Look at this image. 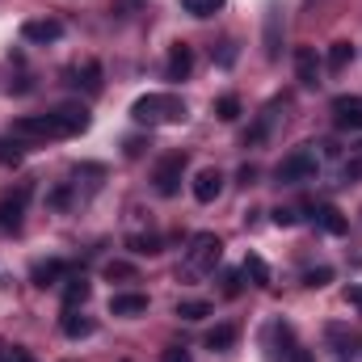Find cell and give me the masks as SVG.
Listing matches in <instances>:
<instances>
[{
	"instance_id": "obj_1",
	"label": "cell",
	"mask_w": 362,
	"mask_h": 362,
	"mask_svg": "<svg viewBox=\"0 0 362 362\" xmlns=\"http://www.w3.org/2000/svg\"><path fill=\"white\" fill-rule=\"evenodd\" d=\"M89 131V114L76 110V105H64V110H51V114H25L13 122V135L25 139V144H47V139H72Z\"/></svg>"
},
{
	"instance_id": "obj_2",
	"label": "cell",
	"mask_w": 362,
	"mask_h": 362,
	"mask_svg": "<svg viewBox=\"0 0 362 362\" xmlns=\"http://www.w3.org/2000/svg\"><path fill=\"white\" fill-rule=\"evenodd\" d=\"M219 257H223V240L215 232H198V236H189V249L181 253L177 278L181 282H202L206 274H215Z\"/></svg>"
},
{
	"instance_id": "obj_3",
	"label": "cell",
	"mask_w": 362,
	"mask_h": 362,
	"mask_svg": "<svg viewBox=\"0 0 362 362\" xmlns=\"http://www.w3.org/2000/svg\"><path fill=\"white\" fill-rule=\"evenodd\" d=\"M131 118L139 127H173L185 118V101L177 93H144L135 105H131Z\"/></svg>"
},
{
	"instance_id": "obj_4",
	"label": "cell",
	"mask_w": 362,
	"mask_h": 362,
	"mask_svg": "<svg viewBox=\"0 0 362 362\" xmlns=\"http://www.w3.org/2000/svg\"><path fill=\"white\" fill-rule=\"evenodd\" d=\"M316 169H320V152H316V144H303V148H295V152H286V156L278 160L274 181H278V185H299V181L316 177Z\"/></svg>"
},
{
	"instance_id": "obj_5",
	"label": "cell",
	"mask_w": 362,
	"mask_h": 362,
	"mask_svg": "<svg viewBox=\"0 0 362 362\" xmlns=\"http://www.w3.org/2000/svg\"><path fill=\"white\" fill-rule=\"evenodd\" d=\"M266 346H274V350H270L274 362H312L308 354H299L295 333H291V325H286V320H270V325H266Z\"/></svg>"
},
{
	"instance_id": "obj_6",
	"label": "cell",
	"mask_w": 362,
	"mask_h": 362,
	"mask_svg": "<svg viewBox=\"0 0 362 362\" xmlns=\"http://www.w3.org/2000/svg\"><path fill=\"white\" fill-rule=\"evenodd\" d=\"M181 173H185V152H173V156H165L160 165H156V194L160 198H173L181 189Z\"/></svg>"
},
{
	"instance_id": "obj_7",
	"label": "cell",
	"mask_w": 362,
	"mask_h": 362,
	"mask_svg": "<svg viewBox=\"0 0 362 362\" xmlns=\"http://www.w3.org/2000/svg\"><path fill=\"white\" fill-rule=\"evenodd\" d=\"M21 38H25V42H38V47L59 42V38H64V21H55V17H34V21L21 25Z\"/></svg>"
},
{
	"instance_id": "obj_8",
	"label": "cell",
	"mask_w": 362,
	"mask_h": 362,
	"mask_svg": "<svg viewBox=\"0 0 362 362\" xmlns=\"http://www.w3.org/2000/svg\"><path fill=\"white\" fill-rule=\"evenodd\" d=\"M320 72H325V68H320V55H316L312 47H299V51H295V76H299V85H303V89H316V85H320Z\"/></svg>"
},
{
	"instance_id": "obj_9",
	"label": "cell",
	"mask_w": 362,
	"mask_h": 362,
	"mask_svg": "<svg viewBox=\"0 0 362 362\" xmlns=\"http://www.w3.org/2000/svg\"><path fill=\"white\" fill-rule=\"evenodd\" d=\"M333 118H337L341 131H362V97H337Z\"/></svg>"
},
{
	"instance_id": "obj_10",
	"label": "cell",
	"mask_w": 362,
	"mask_h": 362,
	"mask_svg": "<svg viewBox=\"0 0 362 362\" xmlns=\"http://www.w3.org/2000/svg\"><path fill=\"white\" fill-rule=\"evenodd\" d=\"M223 194V173L219 169H202L198 177H194V198L198 202H215Z\"/></svg>"
},
{
	"instance_id": "obj_11",
	"label": "cell",
	"mask_w": 362,
	"mask_h": 362,
	"mask_svg": "<svg viewBox=\"0 0 362 362\" xmlns=\"http://www.w3.org/2000/svg\"><path fill=\"white\" fill-rule=\"evenodd\" d=\"M189 68H194V51H189L185 42H177V47L169 51V64H165V76H169V81H185V76H189Z\"/></svg>"
},
{
	"instance_id": "obj_12",
	"label": "cell",
	"mask_w": 362,
	"mask_h": 362,
	"mask_svg": "<svg viewBox=\"0 0 362 362\" xmlns=\"http://www.w3.org/2000/svg\"><path fill=\"white\" fill-rule=\"evenodd\" d=\"M110 312H114V316H144V312H148V295H139V291L114 295V299H110Z\"/></svg>"
},
{
	"instance_id": "obj_13",
	"label": "cell",
	"mask_w": 362,
	"mask_h": 362,
	"mask_svg": "<svg viewBox=\"0 0 362 362\" xmlns=\"http://www.w3.org/2000/svg\"><path fill=\"white\" fill-rule=\"evenodd\" d=\"M59 329H64V337H72V341H81V337H93V333H97V325H93L89 316H81L76 308H68V316L59 320Z\"/></svg>"
},
{
	"instance_id": "obj_14",
	"label": "cell",
	"mask_w": 362,
	"mask_h": 362,
	"mask_svg": "<svg viewBox=\"0 0 362 362\" xmlns=\"http://www.w3.org/2000/svg\"><path fill=\"white\" fill-rule=\"evenodd\" d=\"M89 299V278L85 274H68L64 278V308H81Z\"/></svg>"
},
{
	"instance_id": "obj_15",
	"label": "cell",
	"mask_w": 362,
	"mask_h": 362,
	"mask_svg": "<svg viewBox=\"0 0 362 362\" xmlns=\"http://www.w3.org/2000/svg\"><path fill=\"white\" fill-rule=\"evenodd\" d=\"M30 278H34V282H38V286H55V282H59V278H68V266H64V262H55V257H51V262H38V266H34V270H30Z\"/></svg>"
},
{
	"instance_id": "obj_16",
	"label": "cell",
	"mask_w": 362,
	"mask_h": 362,
	"mask_svg": "<svg viewBox=\"0 0 362 362\" xmlns=\"http://www.w3.org/2000/svg\"><path fill=\"white\" fill-rule=\"evenodd\" d=\"M278 47H282V13L266 8V55L278 59Z\"/></svg>"
},
{
	"instance_id": "obj_17",
	"label": "cell",
	"mask_w": 362,
	"mask_h": 362,
	"mask_svg": "<svg viewBox=\"0 0 362 362\" xmlns=\"http://www.w3.org/2000/svg\"><path fill=\"white\" fill-rule=\"evenodd\" d=\"M232 341H236V325H215V329L206 333V350H215V354L232 350Z\"/></svg>"
},
{
	"instance_id": "obj_18",
	"label": "cell",
	"mask_w": 362,
	"mask_h": 362,
	"mask_svg": "<svg viewBox=\"0 0 362 362\" xmlns=\"http://www.w3.org/2000/svg\"><path fill=\"white\" fill-rule=\"evenodd\" d=\"M316 223H320L329 236H341V232H346V219H341L337 206H320V211H316Z\"/></svg>"
},
{
	"instance_id": "obj_19",
	"label": "cell",
	"mask_w": 362,
	"mask_h": 362,
	"mask_svg": "<svg viewBox=\"0 0 362 362\" xmlns=\"http://www.w3.org/2000/svg\"><path fill=\"white\" fill-rule=\"evenodd\" d=\"M25 148H30L25 139H17V135H4V139H0V165H17V160L25 156Z\"/></svg>"
},
{
	"instance_id": "obj_20",
	"label": "cell",
	"mask_w": 362,
	"mask_h": 362,
	"mask_svg": "<svg viewBox=\"0 0 362 362\" xmlns=\"http://www.w3.org/2000/svg\"><path fill=\"white\" fill-rule=\"evenodd\" d=\"M341 181L350 185V181H362V144H354L350 152H346V160H341Z\"/></svg>"
},
{
	"instance_id": "obj_21",
	"label": "cell",
	"mask_w": 362,
	"mask_h": 362,
	"mask_svg": "<svg viewBox=\"0 0 362 362\" xmlns=\"http://www.w3.org/2000/svg\"><path fill=\"white\" fill-rule=\"evenodd\" d=\"M127 245H131V253H160V236L156 232H135V236H127Z\"/></svg>"
},
{
	"instance_id": "obj_22",
	"label": "cell",
	"mask_w": 362,
	"mask_h": 362,
	"mask_svg": "<svg viewBox=\"0 0 362 362\" xmlns=\"http://www.w3.org/2000/svg\"><path fill=\"white\" fill-rule=\"evenodd\" d=\"M240 274H249V278H253V286H270V266H266L257 253H249V257H245V270H240Z\"/></svg>"
},
{
	"instance_id": "obj_23",
	"label": "cell",
	"mask_w": 362,
	"mask_h": 362,
	"mask_svg": "<svg viewBox=\"0 0 362 362\" xmlns=\"http://www.w3.org/2000/svg\"><path fill=\"white\" fill-rule=\"evenodd\" d=\"M177 316L181 320H206V316H211V303H206V299H181Z\"/></svg>"
},
{
	"instance_id": "obj_24",
	"label": "cell",
	"mask_w": 362,
	"mask_h": 362,
	"mask_svg": "<svg viewBox=\"0 0 362 362\" xmlns=\"http://www.w3.org/2000/svg\"><path fill=\"white\" fill-rule=\"evenodd\" d=\"M350 59H354V47H350V42H333V51H329V72H346Z\"/></svg>"
},
{
	"instance_id": "obj_25",
	"label": "cell",
	"mask_w": 362,
	"mask_h": 362,
	"mask_svg": "<svg viewBox=\"0 0 362 362\" xmlns=\"http://www.w3.org/2000/svg\"><path fill=\"white\" fill-rule=\"evenodd\" d=\"M215 114H219L223 122H236V118H240V97H236V93H223V97L215 101Z\"/></svg>"
},
{
	"instance_id": "obj_26",
	"label": "cell",
	"mask_w": 362,
	"mask_h": 362,
	"mask_svg": "<svg viewBox=\"0 0 362 362\" xmlns=\"http://www.w3.org/2000/svg\"><path fill=\"white\" fill-rule=\"evenodd\" d=\"M181 8H185L189 17H215V13L223 8V0H181Z\"/></svg>"
},
{
	"instance_id": "obj_27",
	"label": "cell",
	"mask_w": 362,
	"mask_h": 362,
	"mask_svg": "<svg viewBox=\"0 0 362 362\" xmlns=\"http://www.w3.org/2000/svg\"><path fill=\"white\" fill-rule=\"evenodd\" d=\"M274 114H278V101H274L270 110H266V114L257 118V127H253V131L245 135V144H262V139H266V131H270V127H274Z\"/></svg>"
},
{
	"instance_id": "obj_28",
	"label": "cell",
	"mask_w": 362,
	"mask_h": 362,
	"mask_svg": "<svg viewBox=\"0 0 362 362\" xmlns=\"http://www.w3.org/2000/svg\"><path fill=\"white\" fill-rule=\"evenodd\" d=\"M105 278H127V282H135V266H127V262H110V266H105Z\"/></svg>"
},
{
	"instance_id": "obj_29",
	"label": "cell",
	"mask_w": 362,
	"mask_h": 362,
	"mask_svg": "<svg viewBox=\"0 0 362 362\" xmlns=\"http://www.w3.org/2000/svg\"><path fill=\"white\" fill-rule=\"evenodd\" d=\"M0 362H34V354L21 350V346H4V350H0Z\"/></svg>"
},
{
	"instance_id": "obj_30",
	"label": "cell",
	"mask_w": 362,
	"mask_h": 362,
	"mask_svg": "<svg viewBox=\"0 0 362 362\" xmlns=\"http://www.w3.org/2000/svg\"><path fill=\"white\" fill-rule=\"evenodd\" d=\"M329 278H333V270H329V266H320V270H308V274H303V282H308V286H325Z\"/></svg>"
},
{
	"instance_id": "obj_31",
	"label": "cell",
	"mask_w": 362,
	"mask_h": 362,
	"mask_svg": "<svg viewBox=\"0 0 362 362\" xmlns=\"http://www.w3.org/2000/svg\"><path fill=\"white\" fill-rule=\"evenodd\" d=\"M160 362H194V358H189V350L173 346V350H165V354H160Z\"/></svg>"
},
{
	"instance_id": "obj_32",
	"label": "cell",
	"mask_w": 362,
	"mask_h": 362,
	"mask_svg": "<svg viewBox=\"0 0 362 362\" xmlns=\"http://www.w3.org/2000/svg\"><path fill=\"white\" fill-rule=\"evenodd\" d=\"M274 223H278V228H291V223H295V211H282V206H278V211H274Z\"/></svg>"
},
{
	"instance_id": "obj_33",
	"label": "cell",
	"mask_w": 362,
	"mask_h": 362,
	"mask_svg": "<svg viewBox=\"0 0 362 362\" xmlns=\"http://www.w3.org/2000/svg\"><path fill=\"white\" fill-rule=\"evenodd\" d=\"M232 59H236V42H223V51H219V64H223V68H228V64H232Z\"/></svg>"
},
{
	"instance_id": "obj_34",
	"label": "cell",
	"mask_w": 362,
	"mask_h": 362,
	"mask_svg": "<svg viewBox=\"0 0 362 362\" xmlns=\"http://www.w3.org/2000/svg\"><path fill=\"white\" fill-rule=\"evenodd\" d=\"M228 295H240V274H228V286H223Z\"/></svg>"
},
{
	"instance_id": "obj_35",
	"label": "cell",
	"mask_w": 362,
	"mask_h": 362,
	"mask_svg": "<svg viewBox=\"0 0 362 362\" xmlns=\"http://www.w3.org/2000/svg\"><path fill=\"white\" fill-rule=\"evenodd\" d=\"M346 299H350V303L362 312V286H350V291H346Z\"/></svg>"
}]
</instances>
